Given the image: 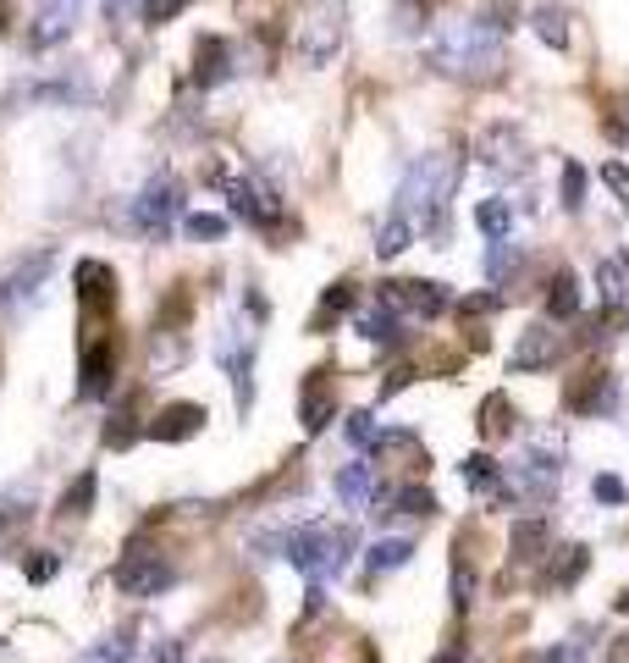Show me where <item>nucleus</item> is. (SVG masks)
<instances>
[{
  "label": "nucleus",
  "mask_w": 629,
  "mask_h": 663,
  "mask_svg": "<svg viewBox=\"0 0 629 663\" xmlns=\"http://www.w3.org/2000/svg\"><path fill=\"white\" fill-rule=\"evenodd\" d=\"M414 558V542L409 537H382L376 547H371V569L382 575V569H403Z\"/></svg>",
  "instance_id": "nucleus-30"
},
{
  "label": "nucleus",
  "mask_w": 629,
  "mask_h": 663,
  "mask_svg": "<svg viewBox=\"0 0 629 663\" xmlns=\"http://www.w3.org/2000/svg\"><path fill=\"white\" fill-rule=\"evenodd\" d=\"M585 575V547H564V564H558V580L564 587H574V580Z\"/></svg>",
  "instance_id": "nucleus-46"
},
{
  "label": "nucleus",
  "mask_w": 629,
  "mask_h": 663,
  "mask_svg": "<svg viewBox=\"0 0 629 663\" xmlns=\"http://www.w3.org/2000/svg\"><path fill=\"white\" fill-rule=\"evenodd\" d=\"M177 210H183V194H177V183L160 172V178H149L144 183V194L133 200V221L149 232V238H166L171 232V221H177Z\"/></svg>",
  "instance_id": "nucleus-4"
},
{
  "label": "nucleus",
  "mask_w": 629,
  "mask_h": 663,
  "mask_svg": "<svg viewBox=\"0 0 629 663\" xmlns=\"http://www.w3.org/2000/svg\"><path fill=\"white\" fill-rule=\"evenodd\" d=\"M88 663H133V641L128 636H111L100 647H88Z\"/></svg>",
  "instance_id": "nucleus-41"
},
{
  "label": "nucleus",
  "mask_w": 629,
  "mask_h": 663,
  "mask_svg": "<svg viewBox=\"0 0 629 663\" xmlns=\"http://www.w3.org/2000/svg\"><path fill=\"white\" fill-rule=\"evenodd\" d=\"M464 486L470 492H503V465L492 454H470L464 459Z\"/></svg>",
  "instance_id": "nucleus-26"
},
{
  "label": "nucleus",
  "mask_w": 629,
  "mask_h": 663,
  "mask_svg": "<svg viewBox=\"0 0 629 663\" xmlns=\"http://www.w3.org/2000/svg\"><path fill=\"white\" fill-rule=\"evenodd\" d=\"M183 232H189L194 243H216V238H227V216H210V210H194V216L183 221Z\"/></svg>",
  "instance_id": "nucleus-34"
},
{
  "label": "nucleus",
  "mask_w": 629,
  "mask_h": 663,
  "mask_svg": "<svg viewBox=\"0 0 629 663\" xmlns=\"http://www.w3.org/2000/svg\"><path fill=\"white\" fill-rule=\"evenodd\" d=\"M497 304H503L497 293H470V299H459V315H464V321H470V315H492Z\"/></svg>",
  "instance_id": "nucleus-48"
},
{
  "label": "nucleus",
  "mask_w": 629,
  "mask_h": 663,
  "mask_svg": "<svg viewBox=\"0 0 629 663\" xmlns=\"http://www.w3.org/2000/svg\"><path fill=\"white\" fill-rule=\"evenodd\" d=\"M28 509H34V492H23V486H17V492H0V526L23 520Z\"/></svg>",
  "instance_id": "nucleus-42"
},
{
  "label": "nucleus",
  "mask_w": 629,
  "mask_h": 663,
  "mask_svg": "<svg viewBox=\"0 0 629 663\" xmlns=\"http://www.w3.org/2000/svg\"><path fill=\"white\" fill-rule=\"evenodd\" d=\"M50 266H56L50 255H34V261H23V266L12 272V282H7V293H34V288H39V282L50 277Z\"/></svg>",
  "instance_id": "nucleus-32"
},
{
  "label": "nucleus",
  "mask_w": 629,
  "mask_h": 663,
  "mask_svg": "<svg viewBox=\"0 0 629 663\" xmlns=\"http://www.w3.org/2000/svg\"><path fill=\"white\" fill-rule=\"evenodd\" d=\"M475 227H481L492 243H503V238L513 232V210H508V200H481V210H475Z\"/></svg>",
  "instance_id": "nucleus-27"
},
{
  "label": "nucleus",
  "mask_w": 629,
  "mask_h": 663,
  "mask_svg": "<svg viewBox=\"0 0 629 663\" xmlns=\"http://www.w3.org/2000/svg\"><path fill=\"white\" fill-rule=\"evenodd\" d=\"M342 432H348V443H359V448H376V421H371V409H353L348 421H342Z\"/></svg>",
  "instance_id": "nucleus-38"
},
{
  "label": "nucleus",
  "mask_w": 629,
  "mask_h": 663,
  "mask_svg": "<svg viewBox=\"0 0 629 663\" xmlns=\"http://www.w3.org/2000/svg\"><path fill=\"white\" fill-rule=\"evenodd\" d=\"M591 492H596V504H613V509H618V504H624V497H629L618 475H596V481H591Z\"/></svg>",
  "instance_id": "nucleus-44"
},
{
  "label": "nucleus",
  "mask_w": 629,
  "mask_h": 663,
  "mask_svg": "<svg viewBox=\"0 0 629 663\" xmlns=\"http://www.w3.org/2000/svg\"><path fill=\"white\" fill-rule=\"evenodd\" d=\"M337 45H342V23H337L331 12H315V17L299 28V56H304L310 67L331 61V56H337Z\"/></svg>",
  "instance_id": "nucleus-13"
},
{
  "label": "nucleus",
  "mask_w": 629,
  "mask_h": 663,
  "mask_svg": "<svg viewBox=\"0 0 629 663\" xmlns=\"http://www.w3.org/2000/svg\"><path fill=\"white\" fill-rule=\"evenodd\" d=\"M508 432H513L508 393H486V403H481V437H486V443H497V437H508Z\"/></svg>",
  "instance_id": "nucleus-24"
},
{
  "label": "nucleus",
  "mask_w": 629,
  "mask_h": 663,
  "mask_svg": "<svg viewBox=\"0 0 629 663\" xmlns=\"http://www.w3.org/2000/svg\"><path fill=\"white\" fill-rule=\"evenodd\" d=\"M475 23H481L492 39H503L508 28H519V7H513V0H486V7L475 12Z\"/></svg>",
  "instance_id": "nucleus-29"
},
{
  "label": "nucleus",
  "mask_w": 629,
  "mask_h": 663,
  "mask_svg": "<svg viewBox=\"0 0 629 663\" xmlns=\"http://www.w3.org/2000/svg\"><path fill=\"white\" fill-rule=\"evenodd\" d=\"M453 183H459V160H453V155H447V149L420 155L409 172H403V183H398V205H392V210H398L414 232H436V238H441Z\"/></svg>",
  "instance_id": "nucleus-1"
},
{
  "label": "nucleus",
  "mask_w": 629,
  "mask_h": 663,
  "mask_svg": "<svg viewBox=\"0 0 629 663\" xmlns=\"http://www.w3.org/2000/svg\"><path fill=\"white\" fill-rule=\"evenodd\" d=\"M409 243H414V227H409V221H403V216L392 210V216H387V221L376 227V255H382V261H398Z\"/></svg>",
  "instance_id": "nucleus-25"
},
{
  "label": "nucleus",
  "mask_w": 629,
  "mask_h": 663,
  "mask_svg": "<svg viewBox=\"0 0 629 663\" xmlns=\"http://www.w3.org/2000/svg\"><path fill=\"white\" fill-rule=\"evenodd\" d=\"M331 492H337V504L342 509H371V497H376V481H371V465L365 459H353L331 475Z\"/></svg>",
  "instance_id": "nucleus-15"
},
{
  "label": "nucleus",
  "mask_w": 629,
  "mask_h": 663,
  "mask_svg": "<svg viewBox=\"0 0 629 663\" xmlns=\"http://www.w3.org/2000/svg\"><path fill=\"white\" fill-rule=\"evenodd\" d=\"M133 437H138V414H133V403H122L106 426V448H128Z\"/></svg>",
  "instance_id": "nucleus-33"
},
{
  "label": "nucleus",
  "mask_w": 629,
  "mask_h": 663,
  "mask_svg": "<svg viewBox=\"0 0 629 663\" xmlns=\"http://www.w3.org/2000/svg\"><path fill=\"white\" fill-rule=\"evenodd\" d=\"M56 569H61L56 553H34V558H23V575H28V580H56Z\"/></svg>",
  "instance_id": "nucleus-45"
},
{
  "label": "nucleus",
  "mask_w": 629,
  "mask_h": 663,
  "mask_svg": "<svg viewBox=\"0 0 629 663\" xmlns=\"http://www.w3.org/2000/svg\"><path fill=\"white\" fill-rule=\"evenodd\" d=\"M299 414H304V432H326V421H331L326 371H310V382H304V393H299Z\"/></svg>",
  "instance_id": "nucleus-18"
},
{
  "label": "nucleus",
  "mask_w": 629,
  "mask_h": 663,
  "mask_svg": "<svg viewBox=\"0 0 629 663\" xmlns=\"http://www.w3.org/2000/svg\"><path fill=\"white\" fill-rule=\"evenodd\" d=\"M0 23H7V12H0Z\"/></svg>",
  "instance_id": "nucleus-55"
},
{
  "label": "nucleus",
  "mask_w": 629,
  "mask_h": 663,
  "mask_svg": "<svg viewBox=\"0 0 629 663\" xmlns=\"http://www.w3.org/2000/svg\"><path fill=\"white\" fill-rule=\"evenodd\" d=\"M508 365L513 371H547V365H558V332L553 326H524L513 354H508Z\"/></svg>",
  "instance_id": "nucleus-10"
},
{
  "label": "nucleus",
  "mask_w": 629,
  "mask_h": 663,
  "mask_svg": "<svg viewBox=\"0 0 629 663\" xmlns=\"http://www.w3.org/2000/svg\"><path fill=\"white\" fill-rule=\"evenodd\" d=\"M564 210H585V166L564 160Z\"/></svg>",
  "instance_id": "nucleus-37"
},
{
  "label": "nucleus",
  "mask_w": 629,
  "mask_h": 663,
  "mask_svg": "<svg viewBox=\"0 0 629 663\" xmlns=\"http://www.w3.org/2000/svg\"><path fill=\"white\" fill-rule=\"evenodd\" d=\"M221 354H227V371H232V398H238V414H249V409H254V360H249L243 349H232V343H221Z\"/></svg>",
  "instance_id": "nucleus-21"
},
{
  "label": "nucleus",
  "mask_w": 629,
  "mask_h": 663,
  "mask_svg": "<svg viewBox=\"0 0 629 663\" xmlns=\"http://www.w3.org/2000/svg\"><path fill=\"white\" fill-rule=\"evenodd\" d=\"M348 304H353V282H331V288L320 293V315H315V332H320L331 315H342Z\"/></svg>",
  "instance_id": "nucleus-36"
},
{
  "label": "nucleus",
  "mask_w": 629,
  "mask_h": 663,
  "mask_svg": "<svg viewBox=\"0 0 629 663\" xmlns=\"http://www.w3.org/2000/svg\"><path fill=\"white\" fill-rule=\"evenodd\" d=\"M508 272H519V249L503 238V243H492V255H486V277H492V282H503Z\"/></svg>",
  "instance_id": "nucleus-39"
},
{
  "label": "nucleus",
  "mask_w": 629,
  "mask_h": 663,
  "mask_svg": "<svg viewBox=\"0 0 629 663\" xmlns=\"http://www.w3.org/2000/svg\"><path fill=\"white\" fill-rule=\"evenodd\" d=\"M155 663H183V647H177V641H160V647H155Z\"/></svg>",
  "instance_id": "nucleus-51"
},
{
  "label": "nucleus",
  "mask_w": 629,
  "mask_h": 663,
  "mask_svg": "<svg viewBox=\"0 0 629 663\" xmlns=\"http://www.w3.org/2000/svg\"><path fill=\"white\" fill-rule=\"evenodd\" d=\"M530 28H535V39L553 45V50H564V45H569V23H564V12H558V7H535Z\"/></svg>",
  "instance_id": "nucleus-28"
},
{
  "label": "nucleus",
  "mask_w": 629,
  "mask_h": 663,
  "mask_svg": "<svg viewBox=\"0 0 629 663\" xmlns=\"http://www.w3.org/2000/svg\"><path fill=\"white\" fill-rule=\"evenodd\" d=\"M431 67L441 77H470V83H492L503 77L508 56H503V39H492L475 17H459V23H441L436 39H431Z\"/></svg>",
  "instance_id": "nucleus-2"
},
{
  "label": "nucleus",
  "mask_w": 629,
  "mask_h": 663,
  "mask_svg": "<svg viewBox=\"0 0 629 663\" xmlns=\"http://www.w3.org/2000/svg\"><path fill=\"white\" fill-rule=\"evenodd\" d=\"M607 403H613V382H607L602 371H585V382L569 387V409H580V414H596V409H607Z\"/></svg>",
  "instance_id": "nucleus-22"
},
{
  "label": "nucleus",
  "mask_w": 629,
  "mask_h": 663,
  "mask_svg": "<svg viewBox=\"0 0 629 663\" xmlns=\"http://www.w3.org/2000/svg\"><path fill=\"white\" fill-rule=\"evenodd\" d=\"M508 553H513V564H535L547 553V520H513Z\"/></svg>",
  "instance_id": "nucleus-19"
},
{
  "label": "nucleus",
  "mask_w": 629,
  "mask_h": 663,
  "mask_svg": "<svg viewBox=\"0 0 629 663\" xmlns=\"http://www.w3.org/2000/svg\"><path fill=\"white\" fill-rule=\"evenodd\" d=\"M72 28H77V0H50V7L34 17V28H28V45H34V50H50V45H61Z\"/></svg>",
  "instance_id": "nucleus-14"
},
{
  "label": "nucleus",
  "mask_w": 629,
  "mask_h": 663,
  "mask_svg": "<svg viewBox=\"0 0 629 663\" xmlns=\"http://www.w3.org/2000/svg\"><path fill=\"white\" fill-rule=\"evenodd\" d=\"M353 547H359V537H353L348 526H326V520L299 526V531H288V537H282V558H288L293 569H304V575H310V587H320V580L342 575V569H348V558H353Z\"/></svg>",
  "instance_id": "nucleus-3"
},
{
  "label": "nucleus",
  "mask_w": 629,
  "mask_h": 663,
  "mask_svg": "<svg viewBox=\"0 0 629 663\" xmlns=\"http://www.w3.org/2000/svg\"><path fill=\"white\" fill-rule=\"evenodd\" d=\"M481 166H486V172H497V178H513V172H524V166H530V149H524V138L513 128H492L481 138Z\"/></svg>",
  "instance_id": "nucleus-8"
},
{
  "label": "nucleus",
  "mask_w": 629,
  "mask_h": 663,
  "mask_svg": "<svg viewBox=\"0 0 629 663\" xmlns=\"http://www.w3.org/2000/svg\"><path fill=\"white\" fill-rule=\"evenodd\" d=\"M227 200H232V216L249 221V227H277L282 221V200L265 189V183H254V178L227 183Z\"/></svg>",
  "instance_id": "nucleus-7"
},
{
  "label": "nucleus",
  "mask_w": 629,
  "mask_h": 663,
  "mask_svg": "<svg viewBox=\"0 0 629 663\" xmlns=\"http://www.w3.org/2000/svg\"><path fill=\"white\" fill-rule=\"evenodd\" d=\"M535 663H574V647H569V641H558V647H547Z\"/></svg>",
  "instance_id": "nucleus-49"
},
{
  "label": "nucleus",
  "mask_w": 629,
  "mask_h": 663,
  "mask_svg": "<svg viewBox=\"0 0 629 663\" xmlns=\"http://www.w3.org/2000/svg\"><path fill=\"white\" fill-rule=\"evenodd\" d=\"M72 282H77L83 310H111V304H117V272H111L106 261H77Z\"/></svg>",
  "instance_id": "nucleus-11"
},
{
  "label": "nucleus",
  "mask_w": 629,
  "mask_h": 663,
  "mask_svg": "<svg viewBox=\"0 0 629 663\" xmlns=\"http://www.w3.org/2000/svg\"><path fill=\"white\" fill-rule=\"evenodd\" d=\"M547 315H553V321H574V315H580V277H574V272H558V277L547 282Z\"/></svg>",
  "instance_id": "nucleus-20"
},
{
  "label": "nucleus",
  "mask_w": 629,
  "mask_h": 663,
  "mask_svg": "<svg viewBox=\"0 0 629 663\" xmlns=\"http://www.w3.org/2000/svg\"><path fill=\"white\" fill-rule=\"evenodd\" d=\"M95 509V470H83L72 486H66V497H61V515L66 520H77V515H88Z\"/></svg>",
  "instance_id": "nucleus-31"
},
{
  "label": "nucleus",
  "mask_w": 629,
  "mask_h": 663,
  "mask_svg": "<svg viewBox=\"0 0 629 663\" xmlns=\"http://www.w3.org/2000/svg\"><path fill=\"white\" fill-rule=\"evenodd\" d=\"M232 77V45L227 39H199V50H194V83L199 89H216V83H227Z\"/></svg>",
  "instance_id": "nucleus-16"
},
{
  "label": "nucleus",
  "mask_w": 629,
  "mask_h": 663,
  "mask_svg": "<svg viewBox=\"0 0 629 663\" xmlns=\"http://www.w3.org/2000/svg\"><path fill=\"white\" fill-rule=\"evenodd\" d=\"M382 304L392 315H425L431 321V315H441L453 299H447L441 282H382Z\"/></svg>",
  "instance_id": "nucleus-6"
},
{
  "label": "nucleus",
  "mask_w": 629,
  "mask_h": 663,
  "mask_svg": "<svg viewBox=\"0 0 629 663\" xmlns=\"http://www.w3.org/2000/svg\"><path fill=\"white\" fill-rule=\"evenodd\" d=\"M607 133H613V138H618V144H629V111H618V117H613V122H607Z\"/></svg>",
  "instance_id": "nucleus-52"
},
{
  "label": "nucleus",
  "mask_w": 629,
  "mask_h": 663,
  "mask_svg": "<svg viewBox=\"0 0 629 663\" xmlns=\"http://www.w3.org/2000/svg\"><path fill=\"white\" fill-rule=\"evenodd\" d=\"M436 509V497L425 486H398L392 492V515H431Z\"/></svg>",
  "instance_id": "nucleus-35"
},
{
  "label": "nucleus",
  "mask_w": 629,
  "mask_h": 663,
  "mask_svg": "<svg viewBox=\"0 0 629 663\" xmlns=\"http://www.w3.org/2000/svg\"><path fill=\"white\" fill-rule=\"evenodd\" d=\"M602 183H607V189L629 205V166H624V160H602Z\"/></svg>",
  "instance_id": "nucleus-43"
},
{
  "label": "nucleus",
  "mask_w": 629,
  "mask_h": 663,
  "mask_svg": "<svg viewBox=\"0 0 629 663\" xmlns=\"http://www.w3.org/2000/svg\"><path fill=\"white\" fill-rule=\"evenodd\" d=\"M470 603H475V575H464V564H459V569H453V608L464 614Z\"/></svg>",
  "instance_id": "nucleus-47"
},
{
  "label": "nucleus",
  "mask_w": 629,
  "mask_h": 663,
  "mask_svg": "<svg viewBox=\"0 0 629 663\" xmlns=\"http://www.w3.org/2000/svg\"><path fill=\"white\" fill-rule=\"evenodd\" d=\"M409 376H414V371H409V365H398V371H392V376L382 382V398H392L398 387H409Z\"/></svg>",
  "instance_id": "nucleus-50"
},
{
  "label": "nucleus",
  "mask_w": 629,
  "mask_h": 663,
  "mask_svg": "<svg viewBox=\"0 0 629 663\" xmlns=\"http://www.w3.org/2000/svg\"><path fill=\"white\" fill-rule=\"evenodd\" d=\"M111 376H117V349L111 343H88L83 349V365H77V393L83 398H106L111 393Z\"/></svg>",
  "instance_id": "nucleus-12"
},
{
  "label": "nucleus",
  "mask_w": 629,
  "mask_h": 663,
  "mask_svg": "<svg viewBox=\"0 0 629 663\" xmlns=\"http://www.w3.org/2000/svg\"><path fill=\"white\" fill-rule=\"evenodd\" d=\"M189 7H194V0H138L144 23H155V28H160V23H171V17H183Z\"/></svg>",
  "instance_id": "nucleus-40"
},
{
  "label": "nucleus",
  "mask_w": 629,
  "mask_h": 663,
  "mask_svg": "<svg viewBox=\"0 0 629 663\" xmlns=\"http://www.w3.org/2000/svg\"><path fill=\"white\" fill-rule=\"evenodd\" d=\"M205 663H221V658H205Z\"/></svg>",
  "instance_id": "nucleus-54"
},
{
  "label": "nucleus",
  "mask_w": 629,
  "mask_h": 663,
  "mask_svg": "<svg viewBox=\"0 0 629 663\" xmlns=\"http://www.w3.org/2000/svg\"><path fill=\"white\" fill-rule=\"evenodd\" d=\"M171 587V564L160 553H128L117 564V592L122 598H160Z\"/></svg>",
  "instance_id": "nucleus-5"
},
{
  "label": "nucleus",
  "mask_w": 629,
  "mask_h": 663,
  "mask_svg": "<svg viewBox=\"0 0 629 663\" xmlns=\"http://www.w3.org/2000/svg\"><path fill=\"white\" fill-rule=\"evenodd\" d=\"M624 608H629V598H624Z\"/></svg>",
  "instance_id": "nucleus-56"
},
{
  "label": "nucleus",
  "mask_w": 629,
  "mask_h": 663,
  "mask_svg": "<svg viewBox=\"0 0 629 663\" xmlns=\"http://www.w3.org/2000/svg\"><path fill=\"white\" fill-rule=\"evenodd\" d=\"M353 326H359V338H371V343H398V315H392L382 299H376L365 315H359Z\"/></svg>",
  "instance_id": "nucleus-23"
},
{
  "label": "nucleus",
  "mask_w": 629,
  "mask_h": 663,
  "mask_svg": "<svg viewBox=\"0 0 629 663\" xmlns=\"http://www.w3.org/2000/svg\"><path fill=\"white\" fill-rule=\"evenodd\" d=\"M436 663H464V652H459V647H447V652H441Z\"/></svg>",
  "instance_id": "nucleus-53"
},
{
  "label": "nucleus",
  "mask_w": 629,
  "mask_h": 663,
  "mask_svg": "<svg viewBox=\"0 0 629 663\" xmlns=\"http://www.w3.org/2000/svg\"><path fill=\"white\" fill-rule=\"evenodd\" d=\"M205 403H166L155 421H149V437L155 443H189V437H199L205 432Z\"/></svg>",
  "instance_id": "nucleus-9"
},
{
  "label": "nucleus",
  "mask_w": 629,
  "mask_h": 663,
  "mask_svg": "<svg viewBox=\"0 0 629 663\" xmlns=\"http://www.w3.org/2000/svg\"><path fill=\"white\" fill-rule=\"evenodd\" d=\"M596 293H602V315L629 310V261H624V255L596 261Z\"/></svg>",
  "instance_id": "nucleus-17"
}]
</instances>
